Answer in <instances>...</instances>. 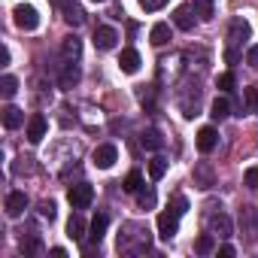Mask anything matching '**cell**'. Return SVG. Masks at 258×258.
<instances>
[{
    "label": "cell",
    "instance_id": "28",
    "mask_svg": "<svg viewBox=\"0 0 258 258\" xmlns=\"http://www.w3.org/2000/svg\"><path fill=\"white\" fill-rule=\"evenodd\" d=\"M216 249V240H213V234H204V237H198V243H195V252H201V255H210Z\"/></svg>",
    "mask_w": 258,
    "mask_h": 258
},
{
    "label": "cell",
    "instance_id": "29",
    "mask_svg": "<svg viewBox=\"0 0 258 258\" xmlns=\"http://www.w3.org/2000/svg\"><path fill=\"white\" fill-rule=\"evenodd\" d=\"M246 106H249V112L258 115V88H246Z\"/></svg>",
    "mask_w": 258,
    "mask_h": 258
},
{
    "label": "cell",
    "instance_id": "31",
    "mask_svg": "<svg viewBox=\"0 0 258 258\" xmlns=\"http://www.w3.org/2000/svg\"><path fill=\"white\" fill-rule=\"evenodd\" d=\"M140 7H143L146 13H158L161 7H167V0H140Z\"/></svg>",
    "mask_w": 258,
    "mask_h": 258
},
{
    "label": "cell",
    "instance_id": "36",
    "mask_svg": "<svg viewBox=\"0 0 258 258\" xmlns=\"http://www.w3.org/2000/svg\"><path fill=\"white\" fill-rule=\"evenodd\" d=\"M246 61H249V64H252V67L258 70V46H252V49L246 52Z\"/></svg>",
    "mask_w": 258,
    "mask_h": 258
},
{
    "label": "cell",
    "instance_id": "11",
    "mask_svg": "<svg viewBox=\"0 0 258 258\" xmlns=\"http://www.w3.org/2000/svg\"><path fill=\"white\" fill-rule=\"evenodd\" d=\"M115 43H118V34H115L112 28H97V31H94V46H97V49L109 52V49H115Z\"/></svg>",
    "mask_w": 258,
    "mask_h": 258
},
{
    "label": "cell",
    "instance_id": "10",
    "mask_svg": "<svg viewBox=\"0 0 258 258\" xmlns=\"http://www.w3.org/2000/svg\"><path fill=\"white\" fill-rule=\"evenodd\" d=\"M216 146H219V134H216V127H213V124L201 127V131H198V149H201V152H213Z\"/></svg>",
    "mask_w": 258,
    "mask_h": 258
},
{
    "label": "cell",
    "instance_id": "24",
    "mask_svg": "<svg viewBox=\"0 0 258 258\" xmlns=\"http://www.w3.org/2000/svg\"><path fill=\"white\" fill-rule=\"evenodd\" d=\"M140 188H143V173L140 170H131V173L124 176V191H134L137 195Z\"/></svg>",
    "mask_w": 258,
    "mask_h": 258
},
{
    "label": "cell",
    "instance_id": "19",
    "mask_svg": "<svg viewBox=\"0 0 258 258\" xmlns=\"http://www.w3.org/2000/svg\"><path fill=\"white\" fill-rule=\"evenodd\" d=\"M161 143H164V140H161V134L155 131V127L143 131V137H140V146H143V149H149V152H158V149H161Z\"/></svg>",
    "mask_w": 258,
    "mask_h": 258
},
{
    "label": "cell",
    "instance_id": "3",
    "mask_svg": "<svg viewBox=\"0 0 258 258\" xmlns=\"http://www.w3.org/2000/svg\"><path fill=\"white\" fill-rule=\"evenodd\" d=\"M16 25L22 28V31H37L40 28V13L34 10V7H16Z\"/></svg>",
    "mask_w": 258,
    "mask_h": 258
},
{
    "label": "cell",
    "instance_id": "6",
    "mask_svg": "<svg viewBox=\"0 0 258 258\" xmlns=\"http://www.w3.org/2000/svg\"><path fill=\"white\" fill-rule=\"evenodd\" d=\"M25 210H28V195L25 191H10L7 195V216L10 219H19Z\"/></svg>",
    "mask_w": 258,
    "mask_h": 258
},
{
    "label": "cell",
    "instance_id": "37",
    "mask_svg": "<svg viewBox=\"0 0 258 258\" xmlns=\"http://www.w3.org/2000/svg\"><path fill=\"white\" fill-rule=\"evenodd\" d=\"M0 64H4V67L10 64V49H7V46H4V49H0Z\"/></svg>",
    "mask_w": 258,
    "mask_h": 258
},
{
    "label": "cell",
    "instance_id": "23",
    "mask_svg": "<svg viewBox=\"0 0 258 258\" xmlns=\"http://www.w3.org/2000/svg\"><path fill=\"white\" fill-rule=\"evenodd\" d=\"M64 19H67V25H73V28H79L82 22H85V13L76 7V4H67L64 7Z\"/></svg>",
    "mask_w": 258,
    "mask_h": 258
},
{
    "label": "cell",
    "instance_id": "2",
    "mask_svg": "<svg viewBox=\"0 0 258 258\" xmlns=\"http://www.w3.org/2000/svg\"><path fill=\"white\" fill-rule=\"evenodd\" d=\"M176 231H179V213L176 210H164L158 216V237L170 240V237H176Z\"/></svg>",
    "mask_w": 258,
    "mask_h": 258
},
{
    "label": "cell",
    "instance_id": "8",
    "mask_svg": "<svg viewBox=\"0 0 258 258\" xmlns=\"http://www.w3.org/2000/svg\"><path fill=\"white\" fill-rule=\"evenodd\" d=\"M243 40H249V22L246 19H234L228 28V46H240Z\"/></svg>",
    "mask_w": 258,
    "mask_h": 258
},
{
    "label": "cell",
    "instance_id": "34",
    "mask_svg": "<svg viewBox=\"0 0 258 258\" xmlns=\"http://www.w3.org/2000/svg\"><path fill=\"white\" fill-rule=\"evenodd\" d=\"M173 210H176V213H179V216H182V213H185V210H188V201H185V198H182V195H176V198H173Z\"/></svg>",
    "mask_w": 258,
    "mask_h": 258
},
{
    "label": "cell",
    "instance_id": "20",
    "mask_svg": "<svg viewBox=\"0 0 258 258\" xmlns=\"http://www.w3.org/2000/svg\"><path fill=\"white\" fill-rule=\"evenodd\" d=\"M149 40H152V46H164V43H170V25L158 22V25L149 31Z\"/></svg>",
    "mask_w": 258,
    "mask_h": 258
},
{
    "label": "cell",
    "instance_id": "15",
    "mask_svg": "<svg viewBox=\"0 0 258 258\" xmlns=\"http://www.w3.org/2000/svg\"><path fill=\"white\" fill-rule=\"evenodd\" d=\"M4 124L10 127V131H16V127L25 124V112L19 106H4Z\"/></svg>",
    "mask_w": 258,
    "mask_h": 258
},
{
    "label": "cell",
    "instance_id": "18",
    "mask_svg": "<svg viewBox=\"0 0 258 258\" xmlns=\"http://www.w3.org/2000/svg\"><path fill=\"white\" fill-rule=\"evenodd\" d=\"M67 237H70V240H82V237H85V222H82L79 213H73V216L67 219Z\"/></svg>",
    "mask_w": 258,
    "mask_h": 258
},
{
    "label": "cell",
    "instance_id": "7",
    "mask_svg": "<svg viewBox=\"0 0 258 258\" xmlns=\"http://www.w3.org/2000/svg\"><path fill=\"white\" fill-rule=\"evenodd\" d=\"M46 131H49L46 118H43L40 112H34V115L28 118V140H31V143H40V140L46 137Z\"/></svg>",
    "mask_w": 258,
    "mask_h": 258
},
{
    "label": "cell",
    "instance_id": "26",
    "mask_svg": "<svg viewBox=\"0 0 258 258\" xmlns=\"http://www.w3.org/2000/svg\"><path fill=\"white\" fill-rule=\"evenodd\" d=\"M164 173H167V161H164L161 155H155V158L149 161V176H152V179H161Z\"/></svg>",
    "mask_w": 258,
    "mask_h": 258
},
{
    "label": "cell",
    "instance_id": "4",
    "mask_svg": "<svg viewBox=\"0 0 258 258\" xmlns=\"http://www.w3.org/2000/svg\"><path fill=\"white\" fill-rule=\"evenodd\" d=\"M115 158H118V149H115L112 143H103V146H97V149H94V155H91L94 167H100V170H109V167L115 164Z\"/></svg>",
    "mask_w": 258,
    "mask_h": 258
},
{
    "label": "cell",
    "instance_id": "5",
    "mask_svg": "<svg viewBox=\"0 0 258 258\" xmlns=\"http://www.w3.org/2000/svg\"><path fill=\"white\" fill-rule=\"evenodd\" d=\"M210 234H216V237H222V240L234 234V225H231V219H228V216H225L222 210L210 216Z\"/></svg>",
    "mask_w": 258,
    "mask_h": 258
},
{
    "label": "cell",
    "instance_id": "30",
    "mask_svg": "<svg viewBox=\"0 0 258 258\" xmlns=\"http://www.w3.org/2000/svg\"><path fill=\"white\" fill-rule=\"evenodd\" d=\"M243 182H246L249 188H258V164H255V167H249V170L243 173Z\"/></svg>",
    "mask_w": 258,
    "mask_h": 258
},
{
    "label": "cell",
    "instance_id": "9",
    "mask_svg": "<svg viewBox=\"0 0 258 258\" xmlns=\"http://www.w3.org/2000/svg\"><path fill=\"white\" fill-rule=\"evenodd\" d=\"M79 79H82V70H79V64H76V61H67V64H64V70H61V79H58V85H61L64 91H70V88H73Z\"/></svg>",
    "mask_w": 258,
    "mask_h": 258
},
{
    "label": "cell",
    "instance_id": "40",
    "mask_svg": "<svg viewBox=\"0 0 258 258\" xmlns=\"http://www.w3.org/2000/svg\"><path fill=\"white\" fill-rule=\"evenodd\" d=\"M52 4H61V7H67V0H52Z\"/></svg>",
    "mask_w": 258,
    "mask_h": 258
},
{
    "label": "cell",
    "instance_id": "33",
    "mask_svg": "<svg viewBox=\"0 0 258 258\" xmlns=\"http://www.w3.org/2000/svg\"><path fill=\"white\" fill-rule=\"evenodd\" d=\"M234 88V73H222L219 76V91H231Z\"/></svg>",
    "mask_w": 258,
    "mask_h": 258
},
{
    "label": "cell",
    "instance_id": "35",
    "mask_svg": "<svg viewBox=\"0 0 258 258\" xmlns=\"http://www.w3.org/2000/svg\"><path fill=\"white\" fill-rule=\"evenodd\" d=\"M225 61H228V64H237V61H240V52H237L234 46H228V52H225Z\"/></svg>",
    "mask_w": 258,
    "mask_h": 258
},
{
    "label": "cell",
    "instance_id": "39",
    "mask_svg": "<svg viewBox=\"0 0 258 258\" xmlns=\"http://www.w3.org/2000/svg\"><path fill=\"white\" fill-rule=\"evenodd\" d=\"M52 255H55V258H64V255H67V249H61V246H55V249H52Z\"/></svg>",
    "mask_w": 258,
    "mask_h": 258
},
{
    "label": "cell",
    "instance_id": "1",
    "mask_svg": "<svg viewBox=\"0 0 258 258\" xmlns=\"http://www.w3.org/2000/svg\"><path fill=\"white\" fill-rule=\"evenodd\" d=\"M67 201L73 204V210H88L91 201H94V188L88 182H79V185H70L67 191Z\"/></svg>",
    "mask_w": 258,
    "mask_h": 258
},
{
    "label": "cell",
    "instance_id": "17",
    "mask_svg": "<svg viewBox=\"0 0 258 258\" xmlns=\"http://www.w3.org/2000/svg\"><path fill=\"white\" fill-rule=\"evenodd\" d=\"M61 55H64V61H76V58L82 55V43H79L76 37H67V40L61 43Z\"/></svg>",
    "mask_w": 258,
    "mask_h": 258
},
{
    "label": "cell",
    "instance_id": "22",
    "mask_svg": "<svg viewBox=\"0 0 258 258\" xmlns=\"http://www.w3.org/2000/svg\"><path fill=\"white\" fill-rule=\"evenodd\" d=\"M155 204H158V195H155L152 185L137 191V207H140V210H155Z\"/></svg>",
    "mask_w": 258,
    "mask_h": 258
},
{
    "label": "cell",
    "instance_id": "38",
    "mask_svg": "<svg viewBox=\"0 0 258 258\" xmlns=\"http://www.w3.org/2000/svg\"><path fill=\"white\" fill-rule=\"evenodd\" d=\"M219 255H225V258H231V255H234V246H228V243H225V246L219 249Z\"/></svg>",
    "mask_w": 258,
    "mask_h": 258
},
{
    "label": "cell",
    "instance_id": "14",
    "mask_svg": "<svg viewBox=\"0 0 258 258\" xmlns=\"http://www.w3.org/2000/svg\"><path fill=\"white\" fill-rule=\"evenodd\" d=\"M118 67H121V73H137L140 70V55L134 49H124L121 58H118Z\"/></svg>",
    "mask_w": 258,
    "mask_h": 258
},
{
    "label": "cell",
    "instance_id": "16",
    "mask_svg": "<svg viewBox=\"0 0 258 258\" xmlns=\"http://www.w3.org/2000/svg\"><path fill=\"white\" fill-rule=\"evenodd\" d=\"M103 234H106V216H103V213H97V216L91 219L88 240H91V243H100V240H103Z\"/></svg>",
    "mask_w": 258,
    "mask_h": 258
},
{
    "label": "cell",
    "instance_id": "41",
    "mask_svg": "<svg viewBox=\"0 0 258 258\" xmlns=\"http://www.w3.org/2000/svg\"><path fill=\"white\" fill-rule=\"evenodd\" d=\"M91 4H103V0H91Z\"/></svg>",
    "mask_w": 258,
    "mask_h": 258
},
{
    "label": "cell",
    "instance_id": "12",
    "mask_svg": "<svg viewBox=\"0 0 258 258\" xmlns=\"http://www.w3.org/2000/svg\"><path fill=\"white\" fill-rule=\"evenodd\" d=\"M195 10L191 7H176V13H173V25L179 28V31H191L195 28Z\"/></svg>",
    "mask_w": 258,
    "mask_h": 258
},
{
    "label": "cell",
    "instance_id": "27",
    "mask_svg": "<svg viewBox=\"0 0 258 258\" xmlns=\"http://www.w3.org/2000/svg\"><path fill=\"white\" fill-rule=\"evenodd\" d=\"M16 91H19V79H16V76H10V73H7V76H4V79H0V94H4V97H13V94H16Z\"/></svg>",
    "mask_w": 258,
    "mask_h": 258
},
{
    "label": "cell",
    "instance_id": "32",
    "mask_svg": "<svg viewBox=\"0 0 258 258\" xmlns=\"http://www.w3.org/2000/svg\"><path fill=\"white\" fill-rule=\"evenodd\" d=\"M40 216L52 222V219H55V201H43V204H40Z\"/></svg>",
    "mask_w": 258,
    "mask_h": 258
},
{
    "label": "cell",
    "instance_id": "13",
    "mask_svg": "<svg viewBox=\"0 0 258 258\" xmlns=\"http://www.w3.org/2000/svg\"><path fill=\"white\" fill-rule=\"evenodd\" d=\"M216 182V176H213V167L207 164V161H201L198 167H195V185L198 188H210Z\"/></svg>",
    "mask_w": 258,
    "mask_h": 258
},
{
    "label": "cell",
    "instance_id": "21",
    "mask_svg": "<svg viewBox=\"0 0 258 258\" xmlns=\"http://www.w3.org/2000/svg\"><path fill=\"white\" fill-rule=\"evenodd\" d=\"M210 115H213L216 121L228 118V115H231V103H228V97H216V100L210 103Z\"/></svg>",
    "mask_w": 258,
    "mask_h": 258
},
{
    "label": "cell",
    "instance_id": "25",
    "mask_svg": "<svg viewBox=\"0 0 258 258\" xmlns=\"http://www.w3.org/2000/svg\"><path fill=\"white\" fill-rule=\"evenodd\" d=\"M213 0H195V13H198V19L201 22H210L213 19Z\"/></svg>",
    "mask_w": 258,
    "mask_h": 258
}]
</instances>
